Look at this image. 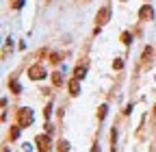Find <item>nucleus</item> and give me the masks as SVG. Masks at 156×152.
Wrapping results in <instances>:
<instances>
[{
	"instance_id": "15",
	"label": "nucleus",
	"mask_w": 156,
	"mask_h": 152,
	"mask_svg": "<svg viewBox=\"0 0 156 152\" xmlns=\"http://www.w3.org/2000/svg\"><path fill=\"white\" fill-rule=\"evenodd\" d=\"M58 150H69V143L67 141H61V143H58Z\"/></svg>"
},
{
	"instance_id": "12",
	"label": "nucleus",
	"mask_w": 156,
	"mask_h": 152,
	"mask_svg": "<svg viewBox=\"0 0 156 152\" xmlns=\"http://www.w3.org/2000/svg\"><path fill=\"white\" fill-rule=\"evenodd\" d=\"M122 42H124V44L128 46V44L132 42V35H130V33H124V35H122Z\"/></svg>"
},
{
	"instance_id": "8",
	"label": "nucleus",
	"mask_w": 156,
	"mask_h": 152,
	"mask_svg": "<svg viewBox=\"0 0 156 152\" xmlns=\"http://www.w3.org/2000/svg\"><path fill=\"white\" fill-rule=\"evenodd\" d=\"M52 83L54 85H63V76L58 74V72H52Z\"/></svg>"
},
{
	"instance_id": "1",
	"label": "nucleus",
	"mask_w": 156,
	"mask_h": 152,
	"mask_svg": "<svg viewBox=\"0 0 156 152\" xmlns=\"http://www.w3.org/2000/svg\"><path fill=\"white\" fill-rule=\"evenodd\" d=\"M30 122H33V111L30 109H20L17 111V124L22 128H26Z\"/></svg>"
},
{
	"instance_id": "6",
	"label": "nucleus",
	"mask_w": 156,
	"mask_h": 152,
	"mask_svg": "<svg viewBox=\"0 0 156 152\" xmlns=\"http://www.w3.org/2000/svg\"><path fill=\"white\" fill-rule=\"evenodd\" d=\"M67 89H69V93H72V96H78V93H80V83H78V78H74V81H69V85H67Z\"/></svg>"
},
{
	"instance_id": "11",
	"label": "nucleus",
	"mask_w": 156,
	"mask_h": 152,
	"mask_svg": "<svg viewBox=\"0 0 156 152\" xmlns=\"http://www.w3.org/2000/svg\"><path fill=\"white\" fill-rule=\"evenodd\" d=\"M20 128H22V126L17 124L15 128H11V130H9V137H11V139H17V135H20Z\"/></svg>"
},
{
	"instance_id": "16",
	"label": "nucleus",
	"mask_w": 156,
	"mask_h": 152,
	"mask_svg": "<svg viewBox=\"0 0 156 152\" xmlns=\"http://www.w3.org/2000/svg\"><path fill=\"white\" fill-rule=\"evenodd\" d=\"M50 61H52V63H58V61H61V54H52Z\"/></svg>"
},
{
	"instance_id": "13",
	"label": "nucleus",
	"mask_w": 156,
	"mask_h": 152,
	"mask_svg": "<svg viewBox=\"0 0 156 152\" xmlns=\"http://www.w3.org/2000/svg\"><path fill=\"white\" fill-rule=\"evenodd\" d=\"M113 67H117V70H122V67H124V61H122V59H117V61H113Z\"/></svg>"
},
{
	"instance_id": "14",
	"label": "nucleus",
	"mask_w": 156,
	"mask_h": 152,
	"mask_svg": "<svg viewBox=\"0 0 156 152\" xmlns=\"http://www.w3.org/2000/svg\"><path fill=\"white\" fill-rule=\"evenodd\" d=\"M150 56H152V48H145L143 50V59H150Z\"/></svg>"
},
{
	"instance_id": "7",
	"label": "nucleus",
	"mask_w": 156,
	"mask_h": 152,
	"mask_svg": "<svg viewBox=\"0 0 156 152\" xmlns=\"http://www.w3.org/2000/svg\"><path fill=\"white\" fill-rule=\"evenodd\" d=\"M74 76H76V78H85V65H78L74 70Z\"/></svg>"
},
{
	"instance_id": "2",
	"label": "nucleus",
	"mask_w": 156,
	"mask_h": 152,
	"mask_svg": "<svg viewBox=\"0 0 156 152\" xmlns=\"http://www.w3.org/2000/svg\"><path fill=\"white\" fill-rule=\"evenodd\" d=\"M108 17H111V9H108V7H102L100 11H98V15H95L98 26H102L104 22H108Z\"/></svg>"
},
{
	"instance_id": "4",
	"label": "nucleus",
	"mask_w": 156,
	"mask_h": 152,
	"mask_svg": "<svg viewBox=\"0 0 156 152\" xmlns=\"http://www.w3.org/2000/svg\"><path fill=\"white\" fill-rule=\"evenodd\" d=\"M139 17H141L143 22L152 20V17H154V11H152V7H150V5H143V7H141V11H139Z\"/></svg>"
},
{
	"instance_id": "18",
	"label": "nucleus",
	"mask_w": 156,
	"mask_h": 152,
	"mask_svg": "<svg viewBox=\"0 0 156 152\" xmlns=\"http://www.w3.org/2000/svg\"><path fill=\"white\" fill-rule=\"evenodd\" d=\"M154 115H156V107H154Z\"/></svg>"
},
{
	"instance_id": "5",
	"label": "nucleus",
	"mask_w": 156,
	"mask_h": 152,
	"mask_svg": "<svg viewBox=\"0 0 156 152\" xmlns=\"http://www.w3.org/2000/svg\"><path fill=\"white\" fill-rule=\"evenodd\" d=\"M37 148L39 150H48L50 148V137L48 135H39L37 137Z\"/></svg>"
},
{
	"instance_id": "17",
	"label": "nucleus",
	"mask_w": 156,
	"mask_h": 152,
	"mask_svg": "<svg viewBox=\"0 0 156 152\" xmlns=\"http://www.w3.org/2000/svg\"><path fill=\"white\" fill-rule=\"evenodd\" d=\"M50 109H52V107H50V104H48V107H46V109H44V115H46V118H50Z\"/></svg>"
},
{
	"instance_id": "3",
	"label": "nucleus",
	"mask_w": 156,
	"mask_h": 152,
	"mask_svg": "<svg viewBox=\"0 0 156 152\" xmlns=\"http://www.w3.org/2000/svg\"><path fill=\"white\" fill-rule=\"evenodd\" d=\"M28 76L33 81H39V78H44V76H46V70L41 65H33V67H28Z\"/></svg>"
},
{
	"instance_id": "9",
	"label": "nucleus",
	"mask_w": 156,
	"mask_h": 152,
	"mask_svg": "<svg viewBox=\"0 0 156 152\" xmlns=\"http://www.w3.org/2000/svg\"><path fill=\"white\" fill-rule=\"evenodd\" d=\"M9 87H11V91H13V93H20V91H22V87H20V83H17V81H9Z\"/></svg>"
},
{
	"instance_id": "10",
	"label": "nucleus",
	"mask_w": 156,
	"mask_h": 152,
	"mask_svg": "<svg viewBox=\"0 0 156 152\" xmlns=\"http://www.w3.org/2000/svg\"><path fill=\"white\" fill-rule=\"evenodd\" d=\"M106 109H108L106 104H102L100 109H98V120H104V118H106Z\"/></svg>"
}]
</instances>
